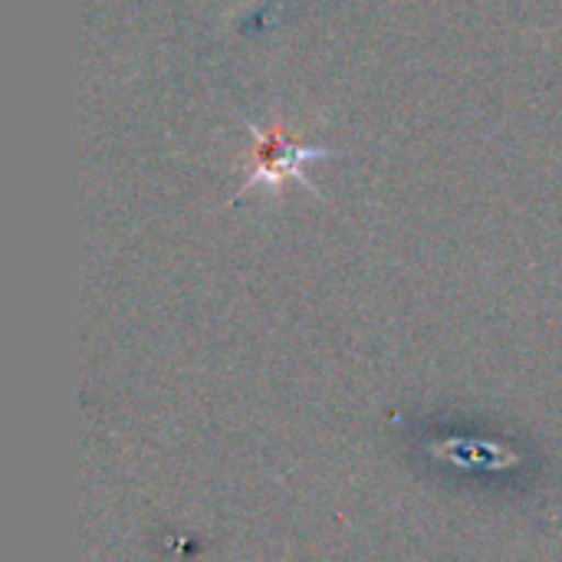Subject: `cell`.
I'll return each instance as SVG.
<instances>
[{
	"mask_svg": "<svg viewBox=\"0 0 562 562\" xmlns=\"http://www.w3.org/2000/svg\"><path fill=\"white\" fill-rule=\"evenodd\" d=\"M257 135V148H254V175L247 184H280V178L286 175H300V165L306 158H319L316 148H300L293 145L280 128H270V132H260L254 128Z\"/></svg>",
	"mask_w": 562,
	"mask_h": 562,
	"instance_id": "cell-1",
	"label": "cell"
}]
</instances>
